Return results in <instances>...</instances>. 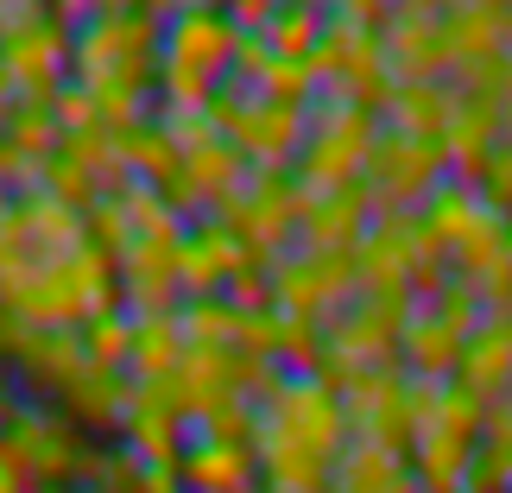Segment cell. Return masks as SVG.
Returning <instances> with one entry per match:
<instances>
[{
    "label": "cell",
    "mask_w": 512,
    "mask_h": 493,
    "mask_svg": "<svg viewBox=\"0 0 512 493\" xmlns=\"http://www.w3.org/2000/svg\"><path fill=\"white\" fill-rule=\"evenodd\" d=\"M386 70H392V83H437V76L449 70V57H443V13H430V7H399V13H386Z\"/></svg>",
    "instance_id": "cell-10"
},
{
    "label": "cell",
    "mask_w": 512,
    "mask_h": 493,
    "mask_svg": "<svg viewBox=\"0 0 512 493\" xmlns=\"http://www.w3.org/2000/svg\"><path fill=\"white\" fill-rule=\"evenodd\" d=\"M462 493H481V487H462Z\"/></svg>",
    "instance_id": "cell-20"
},
{
    "label": "cell",
    "mask_w": 512,
    "mask_h": 493,
    "mask_svg": "<svg viewBox=\"0 0 512 493\" xmlns=\"http://www.w3.org/2000/svg\"><path fill=\"white\" fill-rule=\"evenodd\" d=\"M449 177V159L437 140H418V133H399V127H373V146H367V165H361V190L380 203L386 215H405V203H424Z\"/></svg>",
    "instance_id": "cell-6"
},
{
    "label": "cell",
    "mask_w": 512,
    "mask_h": 493,
    "mask_svg": "<svg viewBox=\"0 0 512 493\" xmlns=\"http://www.w3.org/2000/svg\"><path fill=\"white\" fill-rule=\"evenodd\" d=\"M19 399H13V386H7V373H0V418H7V411H13Z\"/></svg>",
    "instance_id": "cell-18"
},
{
    "label": "cell",
    "mask_w": 512,
    "mask_h": 493,
    "mask_svg": "<svg viewBox=\"0 0 512 493\" xmlns=\"http://www.w3.org/2000/svg\"><path fill=\"white\" fill-rule=\"evenodd\" d=\"M133 329H140V317H133V310H102L95 323H83V348H89V361H95V367L127 373V367H133Z\"/></svg>",
    "instance_id": "cell-14"
},
{
    "label": "cell",
    "mask_w": 512,
    "mask_h": 493,
    "mask_svg": "<svg viewBox=\"0 0 512 493\" xmlns=\"http://www.w3.org/2000/svg\"><path fill=\"white\" fill-rule=\"evenodd\" d=\"M405 367L411 380H449V373L462 367V348H468V329H456L443 317V310L418 304V317H405Z\"/></svg>",
    "instance_id": "cell-11"
},
{
    "label": "cell",
    "mask_w": 512,
    "mask_h": 493,
    "mask_svg": "<svg viewBox=\"0 0 512 493\" xmlns=\"http://www.w3.org/2000/svg\"><path fill=\"white\" fill-rule=\"evenodd\" d=\"M7 184H13V159H7V146H0V209H7Z\"/></svg>",
    "instance_id": "cell-16"
},
{
    "label": "cell",
    "mask_w": 512,
    "mask_h": 493,
    "mask_svg": "<svg viewBox=\"0 0 512 493\" xmlns=\"http://www.w3.org/2000/svg\"><path fill=\"white\" fill-rule=\"evenodd\" d=\"M70 26V83L102 108L114 133L146 121V95L159 83V51H165V13L152 7H89L64 13Z\"/></svg>",
    "instance_id": "cell-2"
},
{
    "label": "cell",
    "mask_w": 512,
    "mask_h": 493,
    "mask_svg": "<svg viewBox=\"0 0 512 493\" xmlns=\"http://www.w3.org/2000/svg\"><path fill=\"white\" fill-rule=\"evenodd\" d=\"M506 493H512V487H506Z\"/></svg>",
    "instance_id": "cell-22"
},
{
    "label": "cell",
    "mask_w": 512,
    "mask_h": 493,
    "mask_svg": "<svg viewBox=\"0 0 512 493\" xmlns=\"http://www.w3.org/2000/svg\"><path fill=\"white\" fill-rule=\"evenodd\" d=\"M456 380L475 392V399H487V392H494V399L512 392V317L475 323V335H468V348H462Z\"/></svg>",
    "instance_id": "cell-12"
},
{
    "label": "cell",
    "mask_w": 512,
    "mask_h": 493,
    "mask_svg": "<svg viewBox=\"0 0 512 493\" xmlns=\"http://www.w3.org/2000/svg\"><path fill=\"white\" fill-rule=\"evenodd\" d=\"M348 449L342 392L323 373H272L253 411V456L266 493H329L336 462Z\"/></svg>",
    "instance_id": "cell-1"
},
{
    "label": "cell",
    "mask_w": 512,
    "mask_h": 493,
    "mask_svg": "<svg viewBox=\"0 0 512 493\" xmlns=\"http://www.w3.org/2000/svg\"><path fill=\"white\" fill-rule=\"evenodd\" d=\"M500 127H506V140H512V83H506V95H500Z\"/></svg>",
    "instance_id": "cell-17"
},
{
    "label": "cell",
    "mask_w": 512,
    "mask_h": 493,
    "mask_svg": "<svg viewBox=\"0 0 512 493\" xmlns=\"http://www.w3.org/2000/svg\"><path fill=\"white\" fill-rule=\"evenodd\" d=\"M0 354H7L13 380L45 405H64L76 380L95 367L89 348H83V329H26V323H7L0 329Z\"/></svg>",
    "instance_id": "cell-7"
},
{
    "label": "cell",
    "mask_w": 512,
    "mask_h": 493,
    "mask_svg": "<svg viewBox=\"0 0 512 493\" xmlns=\"http://www.w3.org/2000/svg\"><path fill=\"white\" fill-rule=\"evenodd\" d=\"M234 51H241V32H234L228 13H215V7H177V13H165L159 89H165L171 114H209V102L222 95V83L234 76Z\"/></svg>",
    "instance_id": "cell-3"
},
{
    "label": "cell",
    "mask_w": 512,
    "mask_h": 493,
    "mask_svg": "<svg viewBox=\"0 0 512 493\" xmlns=\"http://www.w3.org/2000/svg\"><path fill=\"white\" fill-rule=\"evenodd\" d=\"M133 493H184V481H177V468H146V462H140Z\"/></svg>",
    "instance_id": "cell-15"
},
{
    "label": "cell",
    "mask_w": 512,
    "mask_h": 493,
    "mask_svg": "<svg viewBox=\"0 0 512 493\" xmlns=\"http://www.w3.org/2000/svg\"><path fill=\"white\" fill-rule=\"evenodd\" d=\"M247 266H253V253L241 247V234H234L228 222H190L184 228V260H177V279H184L190 298L228 291Z\"/></svg>",
    "instance_id": "cell-9"
},
{
    "label": "cell",
    "mask_w": 512,
    "mask_h": 493,
    "mask_svg": "<svg viewBox=\"0 0 512 493\" xmlns=\"http://www.w3.org/2000/svg\"><path fill=\"white\" fill-rule=\"evenodd\" d=\"M57 493H102V487H57Z\"/></svg>",
    "instance_id": "cell-19"
},
{
    "label": "cell",
    "mask_w": 512,
    "mask_h": 493,
    "mask_svg": "<svg viewBox=\"0 0 512 493\" xmlns=\"http://www.w3.org/2000/svg\"><path fill=\"white\" fill-rule=\"evenodd\" d=\"M323 26H329V13L323 7H279L272 13V26H266V45L285 57V64H310L323 45Z\"/></svg>",
    "instance_id": "cell-13"
},
{
    "label": "cell",
    "mask_w": 512,
    "mask_h": 493,
    "mask_svg": "<svg viewBox=\"0 0 512 493\" xmlns=\"http://www.w3.org/2000/svg\"><path fill=\"white\" fill-rule=\"evenodd\" d=\"M89 449L95 443L45 399H19L7 418H0V468H7V481H19L26 493L76 487L83 468H89Z\"/></svg>",
    "instance_id": "cell-4"
},
{
    "label": "cell",
    "mask_w": 512,
    "mask_h": 493,
    "mask_svg": "<svg viewBox=\"0 0 512 493\" xmlns=\"http://www.w3.org/2000/svg\"><path fill=\"white\" fill-rule=\"evenodd\" d=\"M0 70L19 102H57L70 83V26L45 7H0Z\"/></svg>",
    "instance_id": "cell-5"
},
{
    "label": "cell",
    "mask_w": 512,
    "mask_h": 493,
    "mask_svg": "<svg viewBox=\"0 0 512 493\" xmlns=\"http://www.w3.org/2000/svg\"><path fill=\"white\" fill-rule=\"evenodd\" d=\"M0 329H7V317H0Z\"/></svg>",
    "instance_id": "cell-21"
},
{
    "label": "cell",
    "mask_w": 512,
    "mask_h": 493,
    "mask_svg": "<svg viewBox=\"0 0 512 493\" xmlns=\"http://www.w3.org/2000/svg\"><path fill=\"white\" fill-rule=\"evenodd\" d=\"M177 481H184V493H253L260 487V456H253L247 437L190 430L184 456H177Z\"/></svg>",
    "instance_id": "cell-8"
}]
</instances>
